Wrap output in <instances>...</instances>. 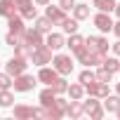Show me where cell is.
<instances>
[{
    "instance_id": "1",
    "label": "cell",
    "mask_w": 120,
    "mask_h": 120,
    "mask_svg": "<svg viewBox=\"0 0 120 120\" xmlns=\"http://www.w3.org/2000/svg\"><path fill=\"white\" fill-rule=\"evenodd\" d=\"M75 56H78V61H80V64H85V66H101V64H104V59H106V54H104V52H99V49L90 47L87 42H85L80 49H75Z\"/></svg>"
},
{
    "instance_id": "2",
    "label": "cell",
    "mask_w": 120,
    "mask_h": 120,
    "mask_svg": "<svg viewBox=\"0 0 120 120\" xmlns=\"http://www.w3.org/2000/svg\"><path fill=\"white\" fill-rule=\"evenodd\" d=\"M80 104H82V113H87L90 118H94V120L104 118V106H101L99 97H90L87 101H80Z\"/></svg>"
},
{
    "instance_id": "3",
    "label": "cell",
    "mask_w": 120,
    "mask_h": 120,
    "mask_svg": "<svg viewBox=\"0 0 120 120\" xmlns=\"http://www.w3.org/2000/svg\"><path fill=\"white\" fill-rule=\"evenodd\" d=\"M28 59H31L33 64H38V66H47V64H52V49L47 45H40V47H35L31 52Z\"/></svg>"
},
{
    "instance_id": "4",
    "label": "cell",
    "mask_w": 120,
    "mask_h": 120,
    "mask_svg": "<svg viewBox=\"0 0 120 120\" xmlns=\"http://www.w3.org/2000/svg\"><path fill=\"white\" fill-rule=\"evenodd\" d=\"M52 64H54V71H56L59 75H68V73L73 71V61H71L68 54H56V56L52 59Z\"/></svg>"
},
{
    "instance_id": "5",
    "label": "cell",
    "mask_w": 120,
    "mask_h": 120,
    "mask_svg": "<svg viewBox=\"0 0 120 120\" xmlns=\"http://www.w3.org/2000/svg\"><path fill=\"white\" fill-rule=\"evenodd\" d=\"M21 40L31 47V49H35V47H40V45H45V40H42V33L38 31V28H26L24 33H21Z\"/></svg>"
},
{
    "instance_id": "6",
    "label": "cell",
    "mask_w": 120,
    "mask_h": 120,
    "mask_svg": "<svg viewBox=\"0 0 120 120\" xmlns=\"http://www.w3.org/2000/svg\"><path fill=\"white\" fill-rule=\"evenodd\" d=\"M12 85H14L17 92H31L35 87V78L33 75H26V73H19V75H14Z\"/></svg>"
},
{
    "instance_id": "7",
    "label": "cell",
    "mask_w": 120,
    "mask_h": 120,
    "mask_svg": "<svg viewBox=\"0 0 120 120\" xmlns=\"http://www.w3.org/2000/svg\"><path fill=\"white\" fill-rule=\"evenodd\" d=\"M85 87V92L90 94V97H99V99H104V97H108V82H99L97 78L92 80V82H87V85H82Z\"/></svg>"
},
{
    "instance_id": "8",
    "label": "cell",
    "mask_w": 120,
    "mask_h": 120,
    "mask_svg": "<svg viewBox=\"0 0 120 120\" xmlns=\"http://www.w3.org/2000/svg\"><path fill=\"white\" fill-rule=\"evenodd\" d=\"M14 7L19 10L21 19H35L38 17V12L33 7V0H14Z\"/></svg>"
},
{
    "instance_id": "9",
    "label": "cell",
    "mask_w": 120,
    "mask_h": 120,
    "mask_svg": "<svg viewBox=\"0 0 120 120\" xmlns=\"http://www.w3.org/2000/svg\"><path fill=\"white\" fill-rule=\"evenodd\" d=\"M26 66H28V64H26V59L17 54V56H12L10 61H7V66H5V68H7V73L14 78V75H19V73H26Z\"/></svg>"
},
{
    "instance_id": "10",
    "label": "cell",
    "mask_w": 120,
    "mask_h": 120,
    "mask_svg": "<svg viewBox=\"0 0 120 120\" xmlns=\"http://www.w3.org/2000/svg\"><path fill=\"white\" fill-rule=\"evenodd\" d=\"M94 26L101 31V33H108V31H113V19H111V14L108 12H99V14H94Z\"/></svg>"
},
{
    "instance_id": "11",
    "label": "cell",
    "mask_w": 120,
    "mask_h": 120,
    "mask_svg": "<svg viewBox=\"0 0 120 120\" xmlns=\"http://www.w3.org/2000/svg\"><path fill=\"white\" fill-rule=\"evenodd\" d=\"M7 26H10V33H17V35H21L24 31H26V26H24V19H21V14H12V17H7Z\"/></svg>"
},
{
    "instance_id": "12",
    "label": "cell",
    "mask_w": 120,
    "mask_h": 120,
    "mask_svg": "<svg viewBox=\"0 0 120 120\" xmlns=\"http://www.w3.org/2000/svg\"><path fill=\"white\" fill-rule=\"evenodd\" d=\"M56 78H59V73L54 71V66H52V68H47V66H40V71H38V80H40V82H45V85H52Z\"/></svg>"
},
{
    "instance_id": "13",
    "label": "cell",
    "mask_w": 120,
    "mask_h": 120,
    "mask_svg": "<svg viewBox=\"0 0 120 120\" xmlns=\"http://www.w3.org/2000/svg\"><path fill=\"white\" fill-rule=\"evenodd\" d=\"M40 115V108H33V106H14V118H38Z\"/></svg>"
},
{
    "instance_id": "14",
    "label": "cell",
    "mask_w": 120,
    "mask_h": 120,
    "mask_svg": "<svg viewBox=\"0 0 120 120\" xmlns=\"http://www.w3.org/2000/svg\"><path fill=\"white\" fill-rule=\"evenodd\" d=\"M45 17H49L54 26H61V21L66 19V12H64L61 7H54V5H49V7H47V14H45Z\"/></svg>"
},
{
    "instance_id": "15",
    "label": "cell",
    "mask_w": 120,
    "mask_h": 120,
    "mask_svg": "<svg viewBox=\"0 0 120 120\" xmlns=\"http://www.w3.org/2000/svg\"><path fill=\"white\" fill-rule=\"evenodd\" d=\"M45 45H47L49 49H61V47H66V40H64L61 33H49L47 40H45Z\"/></svg>"
},
{
    "instance_id": "16",
    "label": "cell",
    "mask_w": 120,
    "mask_h": 120,
    "mask_svg": "<svg viewBox=\"0 0 120 120\" xmlns=\"http://www.w3.org/2000/svg\"><path fill=\"white\" fill-rule=\"evenodd\" d=\"M85 42L90 45V47H94V49H99V52H108V40L106 38H94V35H90V38H85Z\"/></svg>"
},
{
    "instance_id": "17",
    "label": "cell",
    "mask_w": 120,
    "mask_h": 120,
    "mask_svg": "<svg viewBox=\"0 0 120 120\" xmlns=\"http://www.w3.org/2000/svg\"><path fill=\"white\" fill-rule=\"evenodd\" d=\"M66 115H68V118H80V115H82V104H80V99H71V104L66 106Z\"/></svg>"
},
{
    "instance_id": "18",
    "label": "cell",
    "mask_w": 120,
    "mask_h": 120,
    "mask_svg": "<svg viewBox=\"0 0 120 120\" xmlns=\"http://www.w3.org/2000/svg\"><path fill=\"white\" fill-rule=\"evenodd\" d=\"M52 26H54V24H52L49 17H35V28H38L40 33H49Z\"/></svg>"
},
{
    "instance_id": "19",
    "label": "cell",
    "mask_w": 120,
    "mask_h": 120,
    "mask_svg": "<svg viewBox=\"0 0 120 120\" xmlns=\"http://www.w3.org/2000/svg\"><path fill=\"white\" fill-rule=\"evenodd\" d=\"M17 12L14 0H0V17H12Z\"/></svg>"
},
{
    "instance_id": "20",
    "label": "cell",
    "mask_w": 120,
    "mask_h": 120,
    "mask_svg": "<svg viewBox=\"0 0 120 120\" xmlns=\"http://www.w3.org/2000/svg\"><path fill=\"white\" fill-rule=\"evenodd\" d=\"M73 17L78 19V21H82V19H90V5H78L75 3V7H73Z\"/></svg>"
},
{
    "instance_id": "21",
    "label": "cell",
    "mask_w": 120,
    "mask_h": 120,
    "mask_svg": "<svg viewBox=\"0 0 120 120\" xmlns=\"http://www.w3.org/2000/svg\"><path fill=\"white\" fill-rule=\"evenodd\" d=\"M68 97L71 99H82L85 97V87H82V82H73V85H68Z\"/></svg>"
},
{
    "instance_id": "22",
    "label": "cell",
    "mask_w": 120,
    "mask_h": 120,
    "mask_svg": "<svg viewBox=\"0 0 120 120\" xmlns=\"http://www.w3.org/2000/svg\"><path fill=\"white\" fill-rule=\"evenodd\" d=\"M82 45H85V38H82V35H78V33H71V38L66 40V47H71L73 52H75V49H80Z\"/></svg>"
},
{
    "instance_id": "23",
    "label": "cell",
    "mask_w": 120,
    "mask_h": 120,
    "mask_svg": "<svg viewBox=\"0 0 120 120\" xmlns=\"http://www.w3.org/2000/svg\"><path fill=\"white\" fill-rule=\"evenodd\" d=\"M120 108V94L118 97H104V111H118Z\"/></svg>"
},
{
    "instance_id": "24",
    "label": "cell",
    "mask_w": 120,
    "mask_h": 120,
    "mask_svg": "<svg viewBox=\"0 0 120 120\" xmlns=\"http://www.w3.org/2000/svg\"><path fill=\"white\" fill-rule=\"evenodd\" d=\"M94 7L99 10V12H113L115 10V0H94Z\"/></svg>"
},
{
    "instance_id": "25",
    "label": "cell",
    "mask_w": 120,
    "mask_h": 120,
    "mask_svg": "<svg viewBox=\"0 0 120 120\" xmlns=\"http://www.w3.org/2000/svg\"><path fill=\"white\" fill-rule=\"evenodd\" d=\"M54 99H56V94H54V90H52V87H47V90H42V92H40V104H42V106L54 104Z\"/></svg>"
},
{
    "instance_id": "26",
    "label": "cell",
    "mask_w": 120,
    "mask_h": 120,
    "mask_svg": "<svg viewBox=\"0 0 120 120\" xmlns=\"http://www.w3.org/2000/svg\"><path fill=\"white\" fill-rule=\"evenodd\" d=\"M49 87L54 90V94H64V92L68 90V82H66V78L61 75V78H56V80H54V82H52Z\"/></svg>"
},
{
    "instance_id": "27",
    "label": "cell",
    "mask_w": 120,
    "mask_h": 120,
    "mask_svg": "<svg viewBox=\"0 0 120 120\" xmlns=\"http://www.w3.org/2000/svg\"><path fill=\"white\" fill-rule=\"evenodd\" d=\"M106 71H111V73H118L120 71V61H118V59L115 56H108V59H104V64H101Z\"/></svg>"
},
{
    "instance_id": "28",
    "label": "cell",
    "mask_w": 120,
    "mask_h": 120,
    "mask_svg": "<svg viewBox=\"0 0 120 120\" xmlns=\"http://www.w3.org/2000/svg\"><path fill=\"white\" fill-rule=\"evenodd\" d=\"M61 28H64L66 33H78V19H75V17H73V19L66 17V19L61 21Z\"/></svg>"
},
{
    "instance_id": "29",
    "label": "cell",
    "mask_w": 120,
    "mask_h": 120,
    "mask_svg": "<svg viewBox=\"0 0 120 120\" xmlns=\"http://www.w3.org/2000/svg\"><path fill=\"white\" fill-rule=\"evenodd\" d=\"M14 52H17V54H19V56H24V59H28V56H31V52H33V49H31V47H28V45H26V42H24V40H19V42H17V45H14Z\"/></svg>"
},
{
    "instance_id": "30",
    "label": "cell",
    "mask_w": 120,
    "mask_h": 120,
    "mask_svg": "<svg viewBox=\"0 0 120 120\" xmlns=\"http://www.w3.org/2000/svg\"><path fill=\"white\" fill-rule=\"evenodd\" d=\"M12 104H14L12 92H10V90H0V106H3V108H7V106H12Z\"/></svg>"
},
{
    "instance_id": "31",
    "label": "cell",
    "mask_w": 120,
    "mask_h": 120,
    "mask_svg": "<svg viewBox=\"0 0 120 120\" xmlns=\"http://www.w3.org/2000/svg\"><path fill=\"white\" fill-rule=\"evenodd\" d=\"M94 78H97L99 82H111V78H113V73H111V71H106V68L101 66V68H99V71L94 73Z\"/></svg>"
},
{
    "instance_id": "32",
    "label": "cell",
    "mask_w": 120,
    "mask_h": 120,
    "mask_svg": "<svg viewBox=\"0 0 120 120\" xmlns=\"http://www.w3.org/2000/svg\"><path fill=\"white\" fill-rule=\"evenodd\" d=\"M12 80H14V78H12L10 73H0V90H10V87H12Z\"/></svg>"
},
{
    "instance_id": "33",
    "label": "cell",
    "mask_w": 120,
    "mask_h": 120,
    "mask_svg": "<svg viewBox=\"0 0 120 120\" xmlns=\"http://www.w3.org/2000/svg\"><path fill=\"white\" fill-rule=\"evenodd\" d=\"M92 80H94V71H90V66H87V68L80 73V82L87 85V82H92Z\"/></svg>"
},
{
    "instance_id": "34",
    "label": "cell",
    "mask_w": 120,
    "mask_h": 120,
    "mask_svg": "<svg viewBox=\"0 0 120 120\" xmlns=\"http://www.w3.org/2000/svg\"><path fill=\"white\" fill-rule=\"evenodd\" d=\"M59 7H61L64 12H68V10L75 7V0H59Z\"/></svg>"
},
{
    "instance_id": "35",
    "label": "cell",
    "mask_w": 120,
    "mask_h": 120,
    "mask_svg": "<svg viewBox=\"0 0 120 120\" xmlns=\"http://www.w3.org/2000/svg\"><path fill=\"white\" fill-rule=\"evenodd\" d=\"M19 40H21V35H17V33H7V38H5V42H7V45H12V47H14Z\"/></svg>"
},
{
    "instance_id": "36",
    "label": "cell",
    "mask_w": 120,
    "mask_h": 120,
    "mask_svg": "<svg viewBox=\"0 0 120 120\" xmlns=\"http://www.w3.org/2000/svg\"><path fill=\"white\" fill-rule=\"evenodd\" d=\"M113 33L120 38V21H118V24H113Z\"/></svg>"
},
{
    "instance_id": "37",
    "label": "cell",
    "mask_w": 120,
    "mask_h": 120,
    "mask_svg": "<svg viewBox=\"0 0 120 120\" xmlns=\"http://www.w3.org/2000/svg\"><path fill=\"white\" fill-rule=\"evenodd\" d=\"M113 52H115V54H118V56H120V40H118V42H115V45H113Z\"/></svg>"
},
{
    "instance_id": "38",
    "label": "cell",
    "mask_w": 120,
    "mask_h": 120,
    "mask_svg": "<svg viewBox=\"0 0 120 120\" xmlns=\"http://www.w3.org/2000/svg\"><path fill=\"white\" fill-rule=\"evenodd\" d=\"M113 12H115V14L120 17V3H115V10H113Z\"/></svg>"
},
{
    "instance_id": "39",
    "label": "cell",
    "mask_w": 120,
    "mask_h": 120,
    "mask_svg": "<svg viewBox=\"0 0 120 120\" xmlns=\"http://www.w3.org/2000/svg\"><path fill=\"white\" fill-rule=\"evenodd\" d=\"M38 5H49V0H35Z\"/></svg>"
},
{
    "instance_id": "40",
    "label": "cell",
    "mask_w": 120,
    "mask_h": 120,
    "mask_svg": "<svg viewBox=\"0 0 120 120\" xmlns=\"http://www.w3.org/2000/svg\"><path fill=\"white\" fill-rule=\"evenodd\" d=\"M115 92H118V94H120V82H118V85H115Z\"/></svg>"
},
{
    "instance_id": "41",
    "label": "cell",
    "mask_w": 120,
    "mask_h": 120,
    "mask_svg": "<svg viewBox=\"0 0 120 120\" xmlns=\"http://www.w3.org/2000/svg\"><path fill=\"white\" fill-rule=\"evenodd\" d=\"M115 113H118V118H120V108H118V111H115Z\"/></svg>"
}]
</instances>
